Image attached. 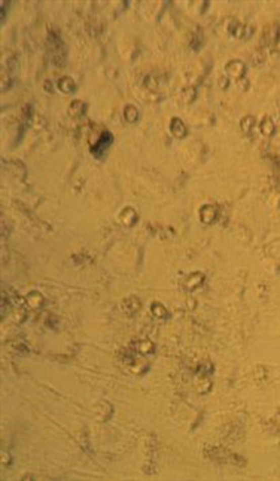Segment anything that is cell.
Here are the masks:
<instances>
[{
	"label": "cell",
	"instance_id": "obj_1",
	"mask_svg": "<svg viewBox=\"0 0 280 481\" xmlns=\"http://www.w3.org/2000/svg\"><path fill=\"white\" fill-rule=\"evenodd\" d=\"M227 70L229 73H232L235 78H240L243 73H245V66L240 63V61H231L228 66H227Z\"/></svg>",
	"mask_w": 280,
	"mask_h": 481
},
{
	"label": "cell",
	"instance_id": "obj_2",
	"mask_svg": "<svg viewBox=\"0 0 280 481\" xmlns=\"http://www.w3.org/2000/svg\"><path fill=\"white\" fill-rule=\"evenodd\" d=\"M261 127H262L264 134H271V133H273V130H274V127H273L271 121L267 120V118L264 120V122H262V125H261Z\"/></svg>",
	"mask_w": 280,
	"mask_h": 481
}]
</instances>
